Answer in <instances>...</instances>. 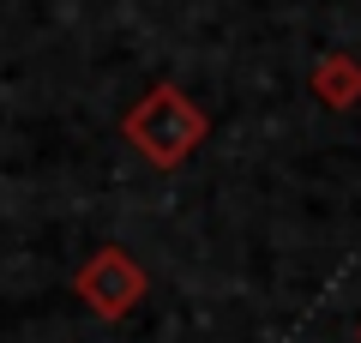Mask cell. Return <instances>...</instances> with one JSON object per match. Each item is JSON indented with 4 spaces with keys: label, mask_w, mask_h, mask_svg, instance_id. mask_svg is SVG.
<instances>
[{
    "label": "cell",
    "mask_w": 361,
    "mask_h": 343,
    "mask_svg": "<svg viewBox=\"0 0 361 343\" xmlns=\"http://www.w3.org/2000/svg\"><path fill=\"white\" fill-rule=\"evenodd\" d=\"M199 133H205V121H199L169 85H157L151 97L127 114V139L139 145L151 163H175V157H187L199 145Z\"/></svg>",
    "instance_id": "6da1fadb"
},
{
    "label": "cell",
    "mask_w": 361,
    "mask_h": 343,
    "mask_svg": "<svg viewBox=\"0 0 361 343\" xmlns=\"http://www.w3.org/2000/svg\"><path fill=\"white\" fill-rule=\"evenodd\" d=\"M73 289H78V301H85L90 313L121 319V313H127V307L145 295V271L133 265V259L121 253V247H103V253H97L85 271H78V283H73Z\"/></svg>",
    "instance_id": "7a4b0ae2"
}]
</instances>
